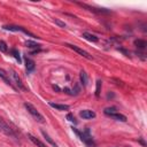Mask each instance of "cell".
I'll list each match as a JSON object with an SVG mask.
<instances>
[{
	"mask_svg": "<svg viewBox=\"0 0 147 147\" xmlns=\"http://www.w3.org/2000/svg\"><path fill=\"white\" fill-rule=\"evenodd\" d=\"M24 107L26 108V110L31 114V116H32L37 122H39V123H45L44 116L37 110V108H36L33 105H31V103H29V102H25V103H24Z\"/></svg>",
	"mask_w": 147,
	"mask_h": 147,
	"instance_id": "6da1fadb",
	"label": "cell"
},
{
	"mask_svg": "<svg viewBox=\"0 0 147 147\" xmlns=\"http://www.w3.org/2000/svg\"><path fill=\"white\" fill-rule=\"evenodd\" d=\"M72 131L80 138V140L82 141H84L86 145H88V146H92V145H94V141H93V139H92V137H91V134L88 133V130H86L85 132H80V131H78L76 127H72Z\"/></svg>",
	"mask_w": 147,
	"mask_h": 147,
	"instance_id": "7a4b0ae2",
	"label": "cell"
},
{
	"mask_svg": "<svg viewBox=\"0 0 147 147\" xmlns=\"http://www.w3.org/2000/svg\"><path fill=\"white\" fill-rule=\"evenodd\" d=\"M67 46H68L69 48L74 49V51H75L76 53H78L79 55H82L83 57H85V59H87V60H93L92 55H90V53H87V52L84 51L83 48H80V47H78V46H76V45H71V44H67Z\"/></svg>",
	"mask_w": 147,
	"mask_h": 147,
	"instance_id": "3957f363",
	"label": "cell"
},
{
	"mask_svg": "<svg viewBox=\"0 0 147 147\" xmlns=\"http://www.w3.org/2000/svg\"><path fill=\"white\" fill-rule=\"evenodd\" d=\"M10 72H11V77H13V79H14L16 86L18 87V90H23V91H25L26 88H25L24 84L22 83V79H21V77L17 75V72H16L15 70H10Z\"/></svg>",
	"mask_w": 147,
	"mask_h": 147,
	"instance_id": "277c9868",
	"label": "cell"
},
{
	"mask_svg": "<svg viewBox=\"0 0 147 147\" xmlns=\"http://www.w3.org/2000/svg\"><path fill=\"white\" fill-rule=\"evenodd\" d=\"M0 132H3L5 134H7V136H10V137H16L15 136V133L13 132V130L10 129V126H8L1 118H0Z\"/></svg>",
	"mask_w": 147,
	"mask_h": 147,
	"instance_id": "5b68a950",
	"label": "cell"
},
{
	"mask_svg": "<svg viewBox=\"0 0 147 147\" xmlns=\"http://www.w3.org/2000/svg\"><path fill=\"white\" fill-rule=\"evenodd\" d=\"M79 116L84 119H92L96 116V114L93 111V110H90V109H84L82 111H79Z\"/></svg>",
	"mask_w": 147,
	"mask_h": 147,
	"instance_id": "8992f818",
	"label": "cell"
},
{
	"mask_svg": "<svg viewBox=\"0 0 147 147\" xmlns=\"http://www.w3.org/2000/svg\"><path fill=\"white\" fill-rule=\"evenodd\" d=\"M25 68H26V72L28 74H30V72H32L33 70H34V68H36V63H34V61L32 60V59H30V57H25Z\"/></svg>",
	"mask_w": 147,
	"mask_h": 147,
	"instance_id": "52a82bcc",
	"label": "cell"
},
{
	"mask_svg": "<svg viewBox=\"0 0 147 147\" xmlns=\"http://www.w3.org/2000/svg\"><path fill=\"white\" fill-rule=\"evenodd\" d=\"M0 78H1L7 85L13 86V83H11V80H10V78H9V74H7L6 70H3L2 68H0Z\"/></svg>",
	"mask_w": 147,
	"mask_h": 147,
	"instance_id": "ba28073f",
	"label": "cell"
},
{
	"mask_svg": "<svg viewBox=\"0 0 147 147\" xmlns=\"http://www.w3.org/2000/svg\"><path fill=\"white\" fill-rule=\"evenodd\" d=\"M40 132H41L42 137L45 138V140H46V141H47V142H48V144H49L51 146H53V147H59V146H57V144H56V142H55V141H54V140L52 139V137H51V136H49V134H48V133H47L46 131L41 130Z\"/></svg>",
	"mask_w": 147,
	"mask_h": 147,
	"instance_id": "9c48e42d",
	"label": "cell"
},
{
	"mask_svg": "<svg viewBox=\"0 0 147 147\" xmlns=\"http://www.w3.org/2000/svg\"><path fill=\"white\" fill-rule=\"evenodd\" d=\"M28 138H29V139H30V140H31L36 146H38V147H48L46 144H44L41 140H39L38 138H36L34 136H32V134H30V133L28 134Z\"/></svg>",
	"mask_w": 147,
	"mask_h": 147,
	"instance_id": "30bf717a",
	"label": "cell"
},
{
	"mask_svg": "<svg viewBox=\"0 0 147 147\" xmlns=\"http://www.w3.org/2000/svg\"><path fill=\"white\" fill-rule=\"evenodd\" d=\"M82 37H83V38H85L86 40L91 41V42H98V41H99V38H98L96 36H94V34L90 33V32H83Z\"/></svg>",
	"mask_w": 147,
	"mask_h": 147,
	"instance_id": "8fae6325",
	"label": "cell"
},
{
	"mask_svg": "<svg viewBox=\"0 0 147 147\" xmlns=\"http://www.w3.org/2000/svg\"><path fill=\"white\" fill-rule=\"evenodd\" d=\"M48 105H49L51 107H53V108L57 109V110H69V109H70V107H69L68 105H62V103H54V102H49Z\"/></svg>",
	"mask_w": 147,
	"mask_h": 147,
	"instance_id": "7c38bea8",
	"label": "cell"
},
{
	"mask_svg": "<svg viewBox=\"0 0 147 147\" xmlns=\"http://www.w3.org/2000/svg\"><path fill=\"white\" fill-rule=\"evenodd\" d=\"M134 46L139 49H145L146 46H147V42L144 39H136L134 40Z\"/></svg>",
	"mask_w": 147,
	"mask_h": 147,
	"instance_id": "4fadbf2b",
	"label": "cell"
},
{
	"mask_svg": "<svg viewBox=\"0 0 147 147\" xmlns=\"http://www.w3.org/2000/svg\"><path fill=\"white\" fill-rule=\"evenodd\" d=\"M110 117L114 118V119H116V121H119V122H126V116L123 115V114H119L118 111L115 113V114H113V115H110Z\"/></svg>",
	"mask_w": 147,
	"mask_h": 147,
	"instance_id": "5bb4252c",
	"label": "cell"
},
{
	"mask_svg": "<svg viewBox=\"0 0 147 147\" xmlns=\"http://www.w3.org/2000/svg\"><path fill=\"white\" fill-rule=\"evenodd\" d=\"M79 78H80V83H82L84 86H86V85H87V75H86V72H85L84 70H80Z\"/></svg>",
	"mask_w": 147,
	"mask_h": 147,
	"instance_id": "9a60e30c",
	"label": "cell"
},
{
	"mask_svg": "<svg viewBox=\"0 0 147 147\" xmlns=\"http://www.w3.org/2000/svg\"><path fill=\"white\" fill-rule=\"evenodd\" d=\"M10 53H11V55L15 57V60H16L18 63H21V62H22V60H21V55H20V52H18L16 48H13V49L10 51Z\"/></svg>",
	"mask_w": 147,
	"mask_h": 147,
	"instance_id": "2e32d148",
	"label": "cell"
},
{
	"mask_svg": "<svg viewBox=\"0 0 147 147\" xmlns=\"http://www.w3.org/2000/svg\"><path fill=\"white\" fill-rule=\"evenodd\" d=\"M103 113H105L106 115H108V116H110V115H113V114H115V113H117V109H116L115 107H108V108H105V110H103Z\"/></svg>",
	"mask_w": 147,
	"mask_h": 147,
	"instance_id": "e0dca14e",
	"label": "cell"
},
{
	"mask_svg": "<svg viewBox=\"0 0 147 147\" xmlns=\"http://www.w3.org/2000/svg\"><path fill=\"white\" fill-rule=\"evenodd\" d=\"M101 87H102V82L100 79L96 80V87H95V95L99 98L100 96V92H101Z\"/></svg>",
	"mask_w": 147,
	"mask_h": 147,
	"instance_id": "ac0fdd59",
	"label": "cell"
},
{
	"mask_svg": "<svg viewBox=\"0 0 147 147\" xmlns=\"http://www.w3.org/2000/svg\"><path fill=\"white\" fill-rule=\"evenodd\" d=\"M25 45H26L28 47H30V48H36V49L40 47L39 44H37V42H34V41H31V40H28V41L25 42Z\"/></svg>",
	"mask_w": 147,
	"mask_h": 147,
	"instance_id": "d6986e66",
	"label": "cell"
},
{
	"mask_svg": "<svg viewBox=\"0 0 147 147\" xmlns=\"http://www.w3.org/2000/svg\"><path fill=\"white\" fill-rule=\"evenodd\" d=\"M7 51H8V46H7V44H6L3 40H0V52H2V53H7Z\"/></svg>",
	"mask_w": 147,
	"mask_h": 147,
	"instance_id": "ffe728a7",
	"label": "cell"
},
{
	"mask_svg": "<svg viewBox=\"0 0 147 147\" xmlns=\"http://www.w3.org/2000/svg\"><path fill=\"white\" fill-rule=\"evenodd\" d=\"M53 21H54V23L57 24L59 26H61V28H65V23H64V22H61L60 20H56V18H54Z\"/></svg>",
	"mask_w": 147,
	"mask_h": 147,
	"instance_id": "44dd1931",
	"label": "cell"
},
{
	"mask_svg": "<svg viewBox=\"0 0 147 147\" xmlns=\"http://www.w3.org/2000/svg\"><path fill=\"white\" fill-rule=\"evenodd\" d=\"M67 119H68V121H70V122L77 123V121H76V118H75V116H74L72 114H68V115H67Z\"/></svg>",
	"mask_w": 147,
	"mask_h": 147,
	"instance_id": "7402d4cb",
	"label": "cell"
}]
</instances>
